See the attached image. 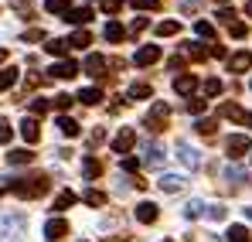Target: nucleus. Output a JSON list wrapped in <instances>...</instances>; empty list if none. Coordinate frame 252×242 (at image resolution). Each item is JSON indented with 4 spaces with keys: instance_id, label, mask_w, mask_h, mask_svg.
<instances>
[{
    "instance_id": "nucleus-33",
    "label": "nucleus",
    "mask_w": 252,
    "mask_h": 242,
    "mask_svg": "<svg viewBox=\"0 0 252 242\" xmlns=\"http://www.w3.org/2000/svg\"><path fill=\"white\" fill-rule=\"evenodd\" d=\"M72 103H75V96H68V92H58V96H55V109H62V113L72 109Z\"/></svg>"
},
{
    "instance_id": "nucleus-13",
    "label": "nucleus",
    "mask_w": 252,
    "mask_h": 242,
    "mask_svg": "<svg viewBox=\"0 0 252 242\" xmlns=\"http://www.w3.org/2000/svg\"><path fill=\"white\" fill-rule=\"evenodd\" d=\"M75 72H79V65L68 58V62H58V65L48 72V79H55V75H58V79H75Z\"/></svg>"
},
{
    "instance_id": "nucleus-32",
    "label": "nucleus",
    "mask_w": 252,
    "mask_h": 242,
    "mask_svg": "<svg viewBox=\"0 0 252 242\" xmlns=\"http://www.w3.org/2000/svg\"><path fill=\"white\" fill-rule=\"evenodd\" d=\"M184 51H188V58H194V62H205V58H208V48H201V44H188Z\"/></svg>"
},
{
    "instance_id": "nucleus-16",
    "label": "nucleus",
    "mask_w": 252,
    "mask_h": 242,
    "mask_svg": "<svg viewBox=\"0 0 252 242\" xmlns=\"http://www.w3.org/2000/svg\"><path fill=\"white\" fill-rule=\"evenodd\" d=\"M65 21H68V24H89V21H92V7H72V10L65 14Z\"/></svg>"
},
{
    "instance_id": "nucleus-5",
    "label": "nucleus",
    "mask_w": 252,
    "mask_h": 242,
    "mask_svg": "<svg viewBox=\"0 0 252 242\" xmlns=\"http://www.w3.org/2000/svg\"><path fill=\"white\" fill-rule=\"evenodd\" d=\"M218 116L235 120V123H242V126H249V123H252V113H249V109H242V106H235V103H221V106H218Z\"/></svg>"
},
{
    "instance_id": "nucleus-26",
    "label": "nucleus",
    "mask_w": 252,
    "mask_h": 242,
    "mask_svg": "<svg viewBox=\"0 0 252 242\" xmlns=\"http://www.w3.org/2000/svg\"><path fill=\"white\" fill-rule=\"evenodd\" d=\"M102 35H106V41H123V38H126L123 24H116V21H109V24H106V31H102Z\"/></svg>"
},
{
    "instance_id": "nucleus-38",
    "label": "nucleus",
    "mask_w": 252,
    "mask_h": 242,
    "mask_svg": "<svg viewBox=\"0 0 252 242\" xmlns=\"http://www.w3.org/2000/svg\"><path fill=\"white\" fill-rule=\"evenodd\" d=\"M228 35H232V38H246V35H249V28H246L242 21H232V24H228Z\"/></svg>"
},
{
    "instance_id": "nucleus-35",
    "label": "nucleus",
    "mask_w": 252,
    "mask_h": 242,
    "mask_svg": "<svg viewBox=\"0 0 252 242\" xmlns=\"http://www.w3.org/2000/svg\"><path fill=\"white\" fill-rule=\"evenodd\" d=\"M48 109H51V103H48V99H34V103H31V116H34V120L44 116Z\"/></svg>"
},
{
    "instance_id": "nucleus-44",
    "label": "nucleus",
    "mask_w": 252,
    "mask_h": 242,
    "mask_svg": "<svg viewBox=\"0 0 252 242\" xmlns=\"http://www.w3.org/2000/svg\"><path fill=\"white\" fill-rule=\"evenodd\" d=\"M10 137H14L10 123H7V120H0V143H10Z\"/></svg>"
},
{
    "instance_id": "nucleus-17",
    "label": "nucleus",
    "mask_w": 252,
    "mask_h": 242,
    "mask_svg": "<svg viewBox=\"0 0 252 242\" xmlns=\"http://www.w3.org/2000/svg\"><path fill=\"white\" fill-rule=\"evenodd\" d=\"M68 48H72V44H68L65 38H48V41H44V51H48V55H55V58L68 55Z\"/></svg>"
},
{
    "instance_id": "nucleus-55",
    "label": "nucleus",
    "mask_w": 252,
    "mask_h": 242,
    "mask_svg": "<svg viewBox=\"0 0 252 242\" xmlns=\"http://www.w3.org/2000/svg\"><path fill=\"white\" fill-rule=\"evenodd\" d=\"M246 14H249V17H252V0H249V3H246Z\"/></svg>"
},
{
    "instance_id": "nucleus-2",
    "label": "nucleus",
    "mask_w": 252,
    "mask_h": 242,
    "mask_svg": "<svg viewBox=\"0 0 252 242\" xmlns=\"http://www.w3.org/2000/svg\"><path fill=\"white\" fill-rule=\"evenodd\" d=\"M28 232V218L21 211H0V242H21Z\"/></svg>"
},
{
    "instance_id": "nucleus-6",
    "label": "nucleus",
    "mask_w": 252,
    "mask_h": 242,
    "mask_svg": "<svg viewBox=\"0 0 252 242\" xmlns=\"http://www.w3.org/2000/svg\"><path fill=\"white\" fill-rule=\"evenodd\" d=\"M133 143H136V130H133V126H123V130L113 137V150H116V154H129Z\"/></svg>"
},
{
    "instance_id": "nucleus-22",
    "label": "nucleus",
    "mask_w": 252,
    "mask_h": 242,
    "mask_svg": "<svg viewBox=\"0 0 252 242\" xmlns=\"http://www.w3.org/2000/svg\"><path fill=\"white\" fill-rule=\"evenodd\" d=\"M126 96H129V99H150V96H154V89H150L147 82H133Z\"/></svg>"
},
{
    "instance_id": "nucleus-31",
    "label": "nucleus",
    "mask_w": 252,
    "mask_h": 242,
    "mask_svg": "<svg viewBox=\"0 0 252 242\" xmlns=\"http://www.w3.org/2000/svg\"><path fill=\"white\" fill-rule=\"evenodd\" d=\"M17 82V69H0V89H10Z\"/></svg>"
},
{
    "instance_id": "nucleus-11",
    "label": "nucleus",
    "mask_w": 252,
    "mask_h": 242,
    "mask_svg": "<svg viewBox=\"0 0 252 242\" xmlns=\"http://www.w3.org/2000/svg\"><path fill=\"white\" fill-rule=\"evenodd\" d=\"M246 69H252V51H235L228 58V72H246Z\"/></svg>"
},
{
    "instance_id": "nucleus-25",
    "label": "nucleus",
    "mask_w": 252,
    "mask_h": 242,
    "mask_svg": "<svg viewBox=\"0 0 252 242\" xmlns=\"http://www.w3.org/2000/svg\"><path fill=\"white\" fill-rule=\"evenodd\" d=\"M7 161H10V164H31V161H34V154H31L28 147H21V150H10Z\"/></svg>"
},
{
    "instance_id": "nucleus-10",
    "label": "nucleus",
    "mask_w": 252,
    "mask_h": 242,
    "mask_svg": "<svg viewBox=\"0 0 252 242\" xmlns=\"http://www.w3.org/2000/svg\"><path fill=\"white\" fill-rule=\"evenodd\" d=\"M157 215H160V211H157V205H154V202H140V205H136V222L154 225V222H157Z\"/></svg>"
},
{
    "instance_id": "nucleus-21",
    "label": "nucleus",
    "mask_w": 252,
    "mask_h": 242,
    "mask_svg": "<svg viewBox=\"0 0 252 242\" xmlns=\"http://www.w3.org/2000/svg\"><path fill=\"white\" fill-rule=\"evenodd\" d=\"M143 164H150V167H160V164H164V150H160L157 143H147V157H143Z\"/></svg>"
},
{
    "instance_id": "nucleus-34",
    "label": "nucleus",
    "mask_w": 252,
    "mask_h": 242,
    "mask_svg": "<svg viewBox=\"0 0 252 242\" xmlns=\"http://www.w3.org/2000/svg\"><path fill=\"white\" fill-rule=\"evenodd\" d=\"M194 31H198V38H205V41H215V28H211L208 21H198V24H194Z\"/></svg>"
},
{
    "instance_id": "nucleus-18",
    "label": "nucleus",
    "mask_w": 252,
    "mask_h": 242,
    "mask_svg": "<svg viewBox=\"0 0 252 242\" xmlns=\"http://www.w3.org/2000/svg\"><path fill=\"white\" fill-rule=\"evenodd\" d=\"M82 174H85V177H89V181H95V177L102 174V164L95 161L92 154H85V157H82Z\"/></svg>"
},
{
    "instance_id": "nucleus-56",
    "label": "nucleus",
    "mask_w": 252,
    "mask_h": 242,
    "mask_svg": "<svg viewBox=\"0 0 252 242\" xmlns=\"http://www.w3.org/2000/svg\"><path fill=\"white\" fill-rule=\"evenodd\" d=\"M218 3H225V0H218Z\"/></svg>"
},
{
    "instance_id": "nucleus-39",
    "label": "nucleus",
    "mask_w": 252,
    "mask_h": 242,
    "mask_svg": "<svg viewBox=\"0 0 252 242\" xmlns=\"http://www.w3.org/2000/svg\"><path fill=\"white\" fill-rule=\"evenodd\" d=\"M225 177H228L232 184H242V181H246V171H242V167H228V171H225Z\"/></svg>"
},
{
    "instance_id": "nucleus-9",
    "label": "nucleus",
    "mask_w": 252,
    "mask_h": 242,
    "mask_svg": "<svg viewBox=\"0 0 252 242\" xmlns=\"http://www.w3.org/2000/svg\"><path fill=\"white\" fill-rule=\"evenodd\" d=\"M21 137H24V143H38L41 140V130H38V120L34 116H24L21 120Z\"/></svg>"
},
{
    "instance_id": "nucleus-4",
    "label": "nucleus",
    "mask_w": 252,
    "mask_h": 242,
    "mask_svg": "<svg viewBox=\"0 0 252 242\" xmlns=\"http://www.w3.org/2000/svg\"><path fill=\"white\" fill-rule=\"evenodd\" d=\"M225 150H228L232 161H239V157H246V154L252 150V140L246 137V133H232V137L225 140Z\"/></svg>"
},
{
    "instance_id": "nucleus-20",
    "label": "nucleus",
    "mask_w": 252,
    "mask_h": 242,
    "mask_svg": "<svg viewBox=\"0 0 252 242\" xmlns=\"http://www.w3.org/2000/svg\"><path fill=\"white\" fill-rule=\"evenodd\" d=\"M157 184H160V191H167V195H170V191H181V188H184V177H177V174H164Z\"/></svg>"
},
{
    "instance_id": "nucleus-49",
    "label": "nucleus",
    "mask_w": 252,
    "mask_h": 242,
    "mask_svg": "<svg viewBox=\"0 0 252 242\" xmlns=\"http://www.w3.org/2000/svg\"><path fill=\"white\" fill-rule=\"evenodd\" d=\"M123 171H126V174H136V171H140V161H133V157H126V161H123Z\"/></svg>"
},
{
    "instance_id": "nucleus-54",
    "label": "nucleus",
    "mask_w": 252,
    "mask_h": 242,
    "mask_svg": "<svg viewBox=\"0 0 252 242\" xmlns=\"http://www.w3.org/2000/svg\"><path fill=\"white\" fill-rule=\"evenodd\" d=\"M3 62H7V48H0V65H3Z\"/></svg>"
},
{
    "instance_id": "nucleus-15",
    "label": "nucleus",
    "mask_w": 252,
    "mask_h": 242,
    "mask_svg": "<svg viewBox=\"0 0 252 242\" xmlns=\"http://www.w3.org/2000/svg\"><path fill=\"white\" fill-rule=\"evenodd\" d=\"M194 89H198V79H194V75H177V79H174V92H177V96H191Z\"/></svg>"
},
{
    "instance_id": "nucleus-57",
    "label": "nucleus",
    "mask_w": 252,
    "mask_h": 242,
    "mask_svg": "<svg viewBox=\"0 0 252 242\" xmlns=\"http://www.w3.org/2000/svg\"><path fill=\"white\" fill-rule=\"evenodd\" d=\"M167 242H170V239H167Z\"/></svg>"
},
{
    "instance_id": "nucleus-24",
    "label": "nucleus",
    "mask_w": 252,
    "mask_h": 242,
    "mask_svg": "<svg viewBox=\"0 0 252 242\" xmlns=\"http://www.w3.org/2000/svg\"><path fill=\"white\" fill-rule=\"evenodd\" d=\"M58 130H62L65 137H79V123L72 120V116H58Z\"/></svg>"
},
{
    "instance_id": "nucleus-42",
    "label": "nucleus",
    "mask_w": 252,
    "mask_h": 242,
    "mask_svg": "<svg viewBox=\"0 0 252 242\" xmlns=\"http://www.w3.org/2000/svg\"><path fill=\"white\" fill-rule=\"evenodd\" d=\"M205 106H208V99H188V113H205Z\"/></svg>"
},
{
    "instance_id": "nucleus-29",
    "label": "nucleus",
    "mask_w": 252,
    "mask_h": 242,
    "mask_svg": "<svg viewBox=\"0 0 252 242\" xmlns=\"http://www.w3.org/2000/svg\"><path fill=\"white\" fill-rule=\"evenodd\" d=\"M68 44H72V48H89V44H92V35H89V31H75V35L68 38Z\"/></svg>"
},
{
    "instance_id": "nucleus-37",
    "label": "nucleus",
    "mask_w": 252,
    "mask_h": 242,
    "mask_svg": "<svg viewBox=\"0 0 252 242\" xmlns=\"http://www.w3.org/2000/svg\"><path fill=\"white\" fill-rule=\"evenodd\" d=\"M194 130H198L201 137H211V133L218 130V123H215V120H198V126H194Z\"/></svg>"
},
{
    "instance_id": "nucleus-46",
    "label": "nucleus",
    "mask_w": 252,
    "mask_h": 242,
    "mask_svg": "<svg viewBox=\"0 0 252 242\" xmlns=\"http://www.w3.org/2000/svg\"><path fill=\"white\" fill-rule=\"evenodd\" d=\"M120 7H123V0H102V10L106 14H120Z\"/></svg>"
},
{
    "instance_id": "nucleus-19",
    "label": "nucleus",
    "mask_w": 252,
    "mask_h": 242,
    "mask_svg": "<svg viewBox=\"0 0 252 242\" xmlns=\"http://www.w3.org/2000/svg\"><path fill=\"white\" fill-rule=\"evenodd\" d=\"M75 99L85 103V106H99V103H102V89H95V85H92V89H82Z\"/></svg>"
},
{
    "instance_id": "nucleus-45",
    "label": "nucleus",
    "mask_w": 252,
    "mask_h": 242,
    "mask_svg": "<svg viewBox=\"0 0 252 242\" xmlns=\"http://www.w3.org/2000/svg\"><path fill=\"white\" fill-rule=\"evenodd\" d=\"M218 21H221V24H232V21H235V10H232V7H221V10H218Z\"/></svg>"
},
{
    "instance_id": "nucleus-27",
    "label": "nucleus",
    "mask_w": 252,
    "mask_h": 242,
    "mask_svg": "<svg viewBox=\"0 0 252 242\" xmlns=\"http://www.w3.org/2000/svg\"><path fill=\"white\" fill-rule=\"evenodd\" d=\"M44 10H48V14H68V10H72V3H68V0H48V3H44Z\"/></svg>"
},
{
    "instance_id": "nucleus-8",
    "label": "nucleus",
    "mask_w": 252,
    "mask_h": 242,
    "mask_svg": "<svg viewBox=\"0 0 252 242\" xmlns=\"http://www.w3.org/2000/svg\"><path fill=\"white\" fill-rule=\"evenodd\" d=\"M65 236H68V222H65V218H48V225H44V239L58 242V239H65Z\"/></svg>"
},
{
    "instance_id": "nucleus-12",
    "label": "nucleus",
    "mask_w": 252,
    "mask_h": 242,
    "mask_svg": "<svg viewBox=\"0 0 252 242\" xmlns=\"http://www.w3.org/2000/svg\"><path fill=\"white\" fill-rule=\"evenodd\" d=\"M85 72H89L92 79H102V75H106V58H102V55H89V58H85Z\"/></svg>"
},
{
    "instance_id": "nucleus-51",
    "label": "nucleus",
    "mask_w": 252,
    "mask_h": 242,
    "mask_svg": "<svg viewBox=\"0 0 252 242\" xmlns=\"http://www.w3.org/2000/svg\"><path fill=\"white\" fill-rule=\"evenodd\" d=\"M24 38H28V41H48V38H44V31H38V28H34V31H28Z\"/></svg>"
},
{
    "instance_id": "nucleus-3",
    "label": "nucleus",
    "mask_w": 252,
    "mask_h": 242,
    "mask_svg": "<svg viewBox=\"0 0 252 242\" xmlns=\"http://www.w3.org/2000/svg\"><path fill=\"white\" fill-rule=\"evenodd\" d=\"M167 120H170V106L167 103H154L150 113H147V120H143V126L150 133H160V130H167Z\"/></svg>"
},
{
    "instance_id": "nucleus-14",
    "label": "nucleus",
    "mask_w": 252,
    "mask_h": 242,
    "mask_svg": "<svg viewBox=\"0 0 252 242\" xmlns=\"http://www.w3.org/2000/svg\"><path fill=\"white\" fill-rule=\"evenodd\" d=\"M177 157H181L184 167H198V164H201L198 150H194V147H188V143H177Z\"/></svg>"
},
{
    "instance_id": "nucleus-50",
    "label": "nucleus",
    "mask_w": 252,
    "mask_h": 242,
    "mask_svg": "<svg viewBox=\"0 0 252 242\" xmlns=\"http://www.w3.org/2000/svg\"><path fill=\"white\" fill-rule=\"evenodd\" d=\"M167 65L174 69V72H181V69H184V58H181V55H174V58H170Z\"/></svg>"
},
{
    "instance_id": "nucleus-23",
    "label": "nucleus",
    "mask_w": 252,
    "mask_h": 242,
    "mask_svg": "<svg viewBox=\"0 0 252 242\" xmlns=\"http://www.w3.org/2000/svg\"><path fill=\"white\" fill-rule=\"evenodd\" d=\"M75 202H79V195H75V191H62V195L55 198V211H65V208H72Z\"/></svg>"
},
{
    "instance_id": "nucleus-30",
    "label": "nucleus",
    "mask_w": 252,
    "mask_h": 242,
    "mask_svg": "<svg viewBox=\"0 0 252 242\" xmlns=\"http://www.w3.org/2000/svg\"><path fill=\"white\" fill-rule=\"evenodd\" d=\"M177 31H181L177 21H160V24H157V35H160V38H170V35H177Z\"/></svg>"
},
{
    "instance_id": "nucleus-1",
    "label": "nucleus",
    "mask_w": 252,
    "mask_h": 242,
    "mask_svg": "<svg viewBox=\"0 0 252 242\" xmlns=\"http://www.w3.org/2000/svg\"><path fill=\"white\" fill-rule=\"evenodd\" d=\"M48 188H51L48 174H34V177H3V181H0V191H10V195H17V198H41V195H48Z\"/></svg>"
},
{
    "instance_id": "nucleus-43",
    "label": "nucleus",
    "mask_w": 252,
    "mask_h": 242,
    "mask_svg": "<svg viewBox=\"0 0 252 242\" xmlns=\"http://www.w3.org/2000/svg\"><path fill=\"white\" fill-rule=\"evenodd\" d=\"M221 92V79H205V96H218Z\"/></svg>"
},
{
    "instance_id": "nucleus-7",
    "label": "nucleus",
    "mask_w": 252,
    "mask_h": 242,
    "mask_svg": "<svg viewBox=\"0 0 252 242\" xmlns=\"http://www.w3.org/2000/svg\"><path fill=\"white\" fill-rule=\"evenodd\" d=\"M133 62L140 65V69H147V65H154V62H160V48L157 44H143L136 55H133Z\"/></svg>"
},
{
    "instance_id": "nucleus-36",
    "label": "nucleus",
    "mask_w": 252,
    "mask_h": 242,
    "mask_svg": "<svg viewBox=\"0 0 252 242\" xmlns=\"http://www.w3.org/2000/svg\"><path fill=\"white\" fill-rule=\"evenodd\" d=\"M82 198H85V205H92V208H99V205H106V195H102V191H85Z\"/></svg>"
},
{
    "instance_id": "nucleus-40",
    "label": "nucleus",
    "mask_w": 252,
    "mask_h": 242,
    "mask_svg": "<svg viewBox=\"0 0 252 242\" xmlns=\"http://www.w3.org/2000/svg\"><path fill=\"white\" fill-rule=\"evenodd\" d=\"M136 10H160V0H129Z\"/></svg>"
},
{
    "instance_id": "nucleus-53",
    "label": "nucleus",
    "mask_w": 252,
    "mask_h": 242,
    "mask_svg": "<svg viewBox=\"0 0 252 242\" xmlns=\"http://www.w3.org/2000/svg\"><path fill=\"white\" fill-rule=\"evenodd\" d=\"M208 55H215V58H221V55H225V48H221V44H211V48H208Z\"/></svg>"
},
{
    "instance_id": "nucleus-41",
    "label": "nucleus",
    "mask_w": 252,
    "mask_h": 242,
    "mask_svg": "<svg viewBox=\"0 0 252 242\" xmlns=\"http://www.w3.org/2000/svg\"><path fill=\"white\" fill-rule=\"evenodd\" d=\"M201 211H205V205H201V202H188V205H184V215H188V218H198Z\"/></svg>"
},
{
    "instance_id": "nucleus-52",
    "label": "nucleus",
    "mask_w": 252,
    "mask_h": 242,
    "mask_svg": "<svg viewBox=\"0 0 252 242\" xmlns=\"http://www.w3.org/2000/svg\"><path fill=\"white\" fill-rule=\"evenodd\" d=\"M102 140H106V133H102V130H95V133L89 137V143H92V147H95V143H102Z\"/></svg>"
},
{
    "instance_id": "nucleus-28",
    "label": "nucleus",
    "mask_w": 252,
    "mask_h": 242,
    "mask_svg": "<svg viewBox=\"0 0 252 242\" xmlns=\"http://www.w3.org/2000/svg\"><path fill=\"white\" fill-rule=\"evenodd\" d=\"M228 242H252L249 229H246V225H232V229H228Z\"/></svg>"
},
{
    "instance_id": "nucleus-47",
    "label": "nucleus",
    "mask_w": 252,
    "mask_h": 242,
    "mask_svg": "<svg viewBox=\"0 0 252 242\" xmlns=\"http://www.w3.org/2000/svg\"><path fill=\"white\" fill-rule=\"evenodd\" d=\"M140 31H147V17H136V21H133V28H129V35H133V38H136Z\"/></svg>"
},
{
    "instance_id": "nucleus-48",
    "label": "nucleus",
    "mask_w": 252,
    "mask_h": 242,
    "mask_svg": "<svg viewBox=\"0 0 252 242\" xmlns=\"http://www.w3.org/2000/svg\"><path fill=\"white\" fill-rule=\"evenodd\" d=\"M208 218L221 222V218H225V208H221V205H211V208H208Z\"/></svg>"
}]
</instances>
